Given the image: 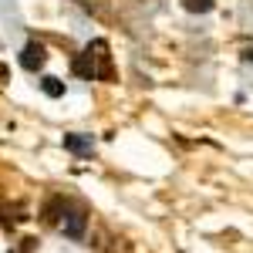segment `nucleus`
<instances>
[{
  "label": "nucleus",
  "mask_w": 253,
  "mask_h": 253,
  "mask_svg": "<svg viewBox=\"0 0 253 253\" xmlns=\"http://www.w3.org/2000/svg\"><path fill=\"white\" fill-rule=\"evenodd\" d=\"M44 64H47V47L38 44V41H27L20 47V68L24 71H41Z\"/></svg>",
  "instance_id": "obj_1"
},
{
  "label": "nucleus",
  "mask_w": 253,
  "mask_h": 253,
  "mask_svg": "<svg viewBox=\"0 0 253 253\" xmlns=\"http://www.w3.org/2000/svg\"><path fill=\"white\" fill-rule=\"evenodd\" d=\"M84 226H88L84 210H68V213H64V219H61V230H64V236H68V240H81V236H84Z\"/></svg>",
  "instance_id": "obj_2"
},
{
  "label": "nucleus",
  "mask_w": 253,
  "mask_h": 253,
  "mask_svg": "<svg viewBox=\"0 0 253 253\" xmlns=\"http://www.w3.org/2000/svg\"><path fill=\"white\" fill-rule=\"evenodd\" d=\"M61 145L71 152V156H91L95 152V138L84 135V132H71V135L61 138Z\"/></svg>",
  "instance_id": "obj_3"
},
{
  "label": "nucleus",
  "mask_w": 253,
  "mask_h": 253,
  "mask_svg": "<svg viewBox=\"0 0 253 253\" xmlns=\"http://www.w3.org/2000/svg\"><path fill=\"white\" fill-rule=\"evenodd\" d=\"M0 20L7 24L3 31H7L10 38H17L20 27H24V24H20V14H17V3H14V0H0Z\"/></svg>",
  "instance_id": "obj_4"
},
{
  "label": "nucleus",
  "mask_w": 253,
  "mask_h": 253,
  "mask_svg": "<svg viewBox=\"0 0 253 253\" xmlns=\"http://www.w3.org/2000/svg\"><path fill=\"white\" fill-rule=\"evenodd\" d=\"M71 71L78 75V78H84V81H91V78H98V64H95V58L84 51V54H78V58L71 61Z\"/></svg>",
  "instance_id": "obj_5"
},
{
  "label": "nucleus",
  "mask_w": 253,
  "mask_h": 253,
  "mask_svg": "<svg viewBox=\"0 0 253 253\" xmlns=\"http://www.w3.org/2000/svg\"><path fill=\"white\" fill-rule=\"evenodd\" d=\"M68 213V203H64V196H51L47 199V206H44V223H51V226H58L61 219Z\"/></svg>",
  "instance_id": "obj_6"
},
{
  "label": "nucleus",
  "mask_w": 253,
  "mask_h": 253,
  "mask_svg": "<svg viewBox=\"0 0 253 253\" xmlns=\"http://www.w3.org/2000/svg\"><path fill=\"white\" fill-rule=\"evenodd\" d=\"M41 91L47 98H61L64 95V81L54 78V75H44V78H41Z\"/></svg>",
  "instance_id": "obj_7"
},
{
  "label": "nucleus",
  "mask_w": 253,
  "mask_h": 253,
  "mask_svg": "<svg viewBox=\"0 0 253 253\" xmlns=\"http://www.w3.org/2000/svg\"><path fill=\"white\" fill-rule=\"evenodd\" d=\"M216 7V0H182V10H189V14H210Z\"/></svg>",
  "instance_id": "obj_8"
},
{
  "label": "nucleus",
  "mask_w": 253,
  "mask_h": 253,
  "mask_svg": "<svg viewBox=\"0 0 253 253\" xmlns=\"http://www.w3.org/2000/svg\"><path fill=\"white\" fill-rule=\"evenodd\" d=\"M243 61H247V64H253V47H247V51H243Z\"/></svg>",
  "instance_id": "obj_9"
}]
</instances>
